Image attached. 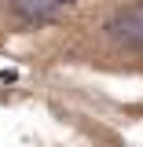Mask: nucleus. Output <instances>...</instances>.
Returning a JSON list of instances; mask_svg holds the SVG:
<instances>
[{
	"label": "nucleus",
	"instance_id": "1",
	"mask_svg": "<svg viewBox=\"0 0 143 147\" xmlns=\"http://www.w3.org/2000/svg\"><path fill=\"white\" fill-rule=\"evenodd\" d=\"M107 33L132 52H143V4H132V7H121L117 15H110Z\"/></svg>",
	"mask_w": 143,
	"mask_h": 147
},
{
	"label": "nucleus",
	"instance_id": "2",
	"mask_svg": "<svg viewBox=\"0 0 143 147\" xmlns=\"http://www.w3.org/2000/svg\"><path fill=\"white\" fill-rule=\"evenodd\" d=\"M70 4H77V0H11L15 15L30 18V22H44V18H52V15H59V11H66Z\"/></svg>",
	"mask_w": 143,
	"mask_h": 147
}]
</instances>
